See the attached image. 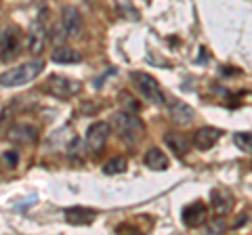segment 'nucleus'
Returning a JSON list of instances; mask_svg holds the SVG:
<instances>
[{"mask_svg":"<svg viewBox=\"0 0 252 235\" xmlns=\"http://www.w3.org/2000/svg\"><path fill=\"white\" fill-rule=\"evenodd\" d=\"M109 128L126 143H139L145 135V126L141 118L130 112H116L109 120Z\"/></svg>","mask_w":252,"mask_h":235,"instance_id":"f257e3e1","label":"nucleus"},{"mask_svg":"<svg viewBox=\"0 0 252 235\" xmlns=\"http://www.w3.org/2000/svg\"><path fill=\"white\" fill-rule=\"evenodd\" d=\"M42 69H44V61H30V63L11 67L4 74H0V86H9L11 88V86L28 84L32 80H36L42 74Z\"/></svg>","mask_w":252,"mask_h":235,"instance_id":"f03ea898","label":"nucleus"},{"mask_svg":"<svg viewBox=\"0 0 252 235\" xmlns=\"http://www.w3.org/2000/svg\"><path fill=\"white\" fill-rule=\"evenodd\" d=\"M132 82H135V86L139 88V92L143 95L145 101H149L152 105H164L166 103V97H164V92L160 88V84H158V80L147 74V72H132Z\"/></svg>","mask_w":252,"mask_h":235,"instance_id":"7ed1b4c3","label":"nucleus"},{"mask_svg":"<svg viewBox=\"0 0 252 235\" xmlns=\"http://www.w3.org/2000/svg\"><path fill=\"white\" fill-rule=\"evenodd\" d=\"M80 90H82V84L65 76H51L49 82H46V92H51L53 97H59V99L74 97Z\"/></svg>","mask_w":252,"mask_h":235,"instance_id":"20e7f679","label":"nucleus"},{"mask_svg":"<svg viewBox=\"0 0 252 235\" xmlns=\"http://www.w3.org/2000/svg\"><path fill=\"white\" fill-rule=\"evenodd\" d=\"M109 124L107 122H93L86 130V149L91 153H101L105 149V143L109 139Z\"/></svg>","mask_w":252,"mask_h":235,"instance_id":"39448f33","label":"nucleus"},{"mask_svg":"<svg viewBox=\"0 0 252 235\" xmlns=\"http://www.w3.org/2000/svg\"><path fill=\"white\" fill-rule=\"evenodd\" d=\"M183 223L185 227H202L204 223H206V218H208V208H206V204L204 202H193V204H187V206L183 208Z\"/></svg>","mask_w":252,"mask_h":235,"instance_id":"423d86ee","label":"nucleus"},{"mask_svg":"<svg viewBox=\"0 0 252 235\" xmlns=\"http://www.w3.org/2000/svg\"><path fill=\"white\" fill-rule=\"evenodd\" d=\"M168 114H170V120L181 124V126H189L193 120H195V109L191 105H187L185 101H170L168 103Z\"/></svg>","mask_w":252,"mask_h":235,"instance_id":"0eeeda50","label":"nucleus"},{"mask_svg":"<svg viewBox=\"0 0 252 235\" xmlns=\"http://www.w3.org/2000/svg\"><path fill=\"white\" fill-rule=\"evenodd\" d=\"M61 28L65 29L67 36H78L82 29V15L76 6H63L61 11Z\"/></svg>","mask_w":252,"mask_h":235,"instance_id":"6e6552de","label":"nucleus"},{"mask_svg":"<svg viewBox=\"0 0 252 235\" xmlns=\"http://www.w3.org/2000/svg\"><path fill=\"white\" fill-rule=\"evenodd\" d=\"M220 139V130L219 128H210V126H204L198 128L193 135V147L200 151H208L210 147L217 145V141Z\"/></svg>","mask_w":252,"mask_h":235,"instance_id":"1a4fd4ad","label":"nucleus"},{"mask_svg":"<svg viewBox=\"0 0 252 235\" xmlns=\"http://www.w3.org/2000/svg\"><path fill=\"white\" fill-rule=\"evenodd\" d=\"M44 44H46V29L40 23H34L28 32V49L32 55H42Z\"/></svg>","mask_w":252,"mask_h":235,"instance_id":"9d476101","label":"nucleus"},{"mask_svg":"<svg viewBox=\"0 0 252 235\" xmlns=\"http://www.w3.org/2000/svg\"><path fill=\"white\" fill-rule=\"evenodd\" d=\"M9 139L15 141V143H34V141L38 139V128L32 126V124H17V126H13L11 132H9Z\"/></svg>","mask_w":252,"mask_h":235,"instance_id":"9b49d317","label":"nucleus"},{"mask_svg":"<svg viewBox=\"0 0 252 235\" xmlns=\"http://www.w3.org/2000/svg\"><path fill=\"white\" fill-rule=\"evenodd\" d=\"M164 143L168 145V149H172V153L179 155V158H185L191 149V143L181 135V132H168L166 137H164Z\"/></svg>","mask_w":252,"mask_h":235,"instance_id":"f8f14e48","label":"nucleus"},{"mask_svg":"<svg viewBox=\"0 0 252 235\" xmlns=\"http://www.w3.org/2000/svg\"><path fill=\"white\" fill-rule=\"evenodd\" d=\"M53 61L59 65H69V63L82 61V55L76 49H69V46H57V49L53 51Z\"/></svg>","mask_w":252,"mask_h":235,"instance_id":"ddd939ff","label":"nucleus"},{"mask_svg":"<svg viewBox=\"0 0 252 235\" xmlns=\"http://www.w3.org/2000/svg\"><path fill=\"white\" fill-rule=\"evenodd\" d=\"M210 204H212V208H215L217 214H227L231 210V206H233L231 195L227 191H223V189H215V191H212Z\"/></svg>","mask_w":252,"mask_h":235,"instance_id":"4468645a","label":"nucleus"},{"mask_svg":"<svg viewBox=\"0 0 252 235\" xmlns=\"http://www.w3.org/2000/svg\"><path fill=\"white\" fill-rule=\"evenodd\" d=\"M65 221L69 225H91L94 221V212L89 208H69L65 210Z\"/></svg>","mask_w":252,"mask_h":235,"instance_id":"2eb2a0df","label":"nucleus"},{"mask_svg":"<svg viewBox=\"0 0 252 235\" xmlns=\"http://www.w3.org/2000/svg\"><path fill=\"white\" fill-rule=\"evenodd\" d=\"M145 164L152 170H166L170 166L166 153H164L162 149H158V147H152V149L145 153Z\"/></svg>","mask_w":252,"mask_h":235,"instance_id":"dca6fc26","label":"nucleus"},{"mask_svg":"<svg viewBox=\"0 0 252 235\" xmlns=\"http://www.w3.org/2000/svg\"><path fill=\"white\" fill-rule=\"evenodd\" d=\"M0 49H2V59H13L15 55L19 53V40L13 32L11 34H2V42H0Z\"/></svg>","mask_w":252,"mask_h":235,"instance_id":"f3484780","label":"nucleus"},{"mask_svg":"<svg viewBox=\"0 0 252 235\" xmlns=\"http://www.w3.org/2000/svg\"><path fill=\"white\" fill-rule=\"evenodd\" d=\"M126 168H128V162H126V158H114V160H109L105 166H103V172L105 175H120V172H124Z\"/></svg>","mask_w":252,"mask_h":235,"instance_id":"a211bd4d","label":"nucleus"},{"mask_svg":"<svg viewBox=\"0 0 252 235\" xmlns=\"http://www.w3.org/2000/svg\"><path fill=\"white\" fill-rule=\"evenodd\" d=\"M233 143L238 145V149L244 153H252V132H235Z\"/></svg>","mask_w":252,"mask_h":235,"instance_id":"6ab92c4d","label":"nucleus"},{"mask_svg":"<svg viewBox=\"0 0 252 235\" xmlns=\"http://www.w3.org/2000/svg\"><path fill=\"white\" fill-rule=\"evenodd\" d=\"M84 2H91V0H84Z\"/></svg>","mask_w":252,"mask_h":235,"instance_id":"aec40b11","label":"nucleus"}]
</instances>
